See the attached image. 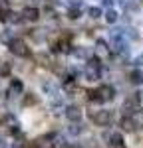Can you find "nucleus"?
<instances>
[{
  "mask_svg": "<svg viewBox=\"0 0 143 148\" xmlns=\"http://www.w3.org/2000/svg\"><path fill=\"white\" fill-rule=\"evenodd\" d=\"M115 97V87L111 85H99L97 89L87 91V99L92 103H107Z\"/></svg>",
  "mask_w": 143,
  "mask_h": 148,
  "instance_id": "f257e3e1",
  "label": "nucleus"
},
{
  "mask_svg": "<svg viewBox=\"0 0 143 148\" xmlns=\"http://www.w3.org/2000/svg\"><path fill=\"white\" fill-rule=\"evenodd\" d=\"M87 116H90V121H92L95 126H109L111 123H113V111H107V109L90 111Z\"/></svg>",
  "mask_w": 143,
  "mask_h": 148,
  "instance_id": "f03ea898",
  "label": "nucleus"
},
{
  "mask_svg": "<svg viewBox=\"0 0 143 148\" xmlns=\"http://www.w3.org/2000/svg\"><path fill=\"white\" fill-rule=\"evenodd\" d=\"M8 47H10V51L16 57H28L30 56V47H28V44L24 42L22 38H14L10 44H8Z\"/></svg>",
  "mask_w": 143,
  "mask_h": 148,
  "instance_id": "7ed1b4c3",
  "label": "nucleus"
},
{
  "mask_svg": "<svg viewBox=\"0 0 143 148\" xmlns=\"http://www.w3.org/2000/svg\"><path fill=\"white\" fill-rule=\"evenodd\" d=\"M50 47H52V51L54 53H64V51H70V34H60L56 40H52V44H50Z\"/></svg>",
  "mask_w": 143,
  "mask_h": 148,
  "instance_id": "20e7f679",
  "label": "nucleus"
},
{
  "mask_svg": "<svg viewBox=\"0 0 143 148\" xmlns=\"http://www.w3.org/2000/svg\"><path fill=\"white\" fill-rule=\"evenodd\" d=\"M64 114H66V119H68L70 123H80L83 113H82V107H80V105H68L66 111H64Z\"/></svg>",
  "mask_w": 143,
  "mask_h": 148,
  "instance_id": "39448f33",
  "label": "nucleus"
},
{
  "mask_svg": "<svg viewBox=\"0 0 143 148\" xmlns=\"http://www.w3.org/2000/svg\"><path fill=\"white\" fill-rule=\"evenodd\" d=\"M28 148H56V142H54V134H44V136H38L32 142V146Z\"/></svg>",
  "mask_w": 143,
  "mask_h": 148,
  "instance_id": "423d86ee",
  "label": "nucleus"
},
{
  "mask_svg": "<svg viewBox=\"0 0 143 148\" xmlns=\"http://www.w3.org/2000/svg\"><path fill=\"white\" fill-rule=\"evenodd\" d=\"M119 126H121L123 132H135V130H137V126H135V123H133L131 114H123L121 121H119Z\"/></svg>",
  "mask_w": 143,
  "mask_h": 148,
  "instance_id": "0eeeda50",
  "label": "nucleus"
},
{
  "mask_svg": "<svg viewBox=\"0 0 143 148\" xmlns=\"http://www.w3.org/2000/svg\"><path fill=\"white\" fill-rule=\"evenodd\" d=\"M22 20L24 22H38L40 20V12H38V8H24L22 10Z\"/></svg>",
  "mask_w": 143,
  "mask_h": 148,
  "instance_id": "6e6552de",
  "label": "nucleus"
},
{
  "mask_svg": "<svg viewBox=\"0 0 143 148\" xmlns=\"http://www.w3.org/2000/svg\"><path fill=\"white\" fill-rule=\"evenodd\" d=\"M22 91H24L22 81H20V79H12L10 81V87H8V95H10V97H20Z\"/></svg>",
  "mask_w": 143,
  "mask_h": 148,
  "instance_id": "1a4fd4ad",
  "label": "nucleus"
},
{
  "mask_svg": "<svg viewBox=\"0 0 143 148\" xmlns=\"http://www.w3.org/2000/svg\"><path fill=\"white\" fill-rule=\"evenodd\" d=\"M107 144L111 148H123V136H121V132H109Z\"/></svg>",
  "mask_w": 143,
  "mask_h": 148,
  "instance_id": "9d476101",
  "label": "nucleus"
},
{
  "mask_svg": "<svg viewBox=\"0 0 143 148\" xmlns=\"http://www.w3.org/2000/svg\"><path fill=\"white\" fill-rule=\"evenodd\" d=\"M131 119H133V123L137 128H143V107H139L137 111H133L131 113Z\"/></svg>",
  "mask_w": 143,
  "mask_h": 148,
  "instance_id": "9b49d317",
  "label": "nucleus"
},
{
  "mask_svg": "<svg viewBox=\"0 0 143 148\" xmlns=\"http://www.w3.org/2000/svg\"><path fill=\"white\" fill-rule=\"evenodd\" d=\"M14 14H12L8 8H0V22H12Z\"/></svg>",
  "mask_w": 143,
  "mask_h": 148,
  "instance_id": "f8f14e48",
  "label": "nucleus"
},
{
  "mask_svg": "<svg viewBox=\"0 0 143 148\" xmlns=\"http://www.w3.org/2000/svg\"><path fill=\"white\" fill-rule=\"evenodd\" d=\"M106 22L107 24H115V22H117V12L113 10V8L106 10Z\"/></svg>",
  "mask_w": 143,
  "mask_h": 148,
  "instance_id": "ddd939ff",
  "label": "nucleus"
},
{
  "mask_svg": "<svg viewBox=\"0 0 143 148\" xmlns=\"http://www.w3.org/2000/svg\"><path fill=\"white\" fill-rule=\"evenodd\" d=\"M131 83H143V71H133L131 73Z\"/></svg>",
  "mask_w": 143,
  "mask_h": 148,
  "instance_id": "4468645a",
  "label": "nucleus"
},
{
  "mask_svg": "<svg viewBox=\"0 0 143 148\" xmlns=\"http://www.w3.org/2000/svg\"><path fill=\"white\" fill-rule=\"evenodd\" d=\"M97 51H99V53H107V51H109V47H107V44L103 40H97Z\"/></svg>",
  "mask_w": 143,
  "mask_h": 148,
  "instance_id": "2eb2a0df",
  "label": "nucleus"
},
{
  "mask_svg": "<svg viewBox=\"0 0 143 148\" xmlns=\"http://www.w3.org/2000/svg\"><path fill=\"white\" fill-rule=\"evenodd\" d=\"M82 130H83V128H82L80 123H72V126H70V132H72V134H80Z\"/></svg>",
  "mask_w": 143,
  "mask_h": 148,
  "instance_id": "dca6fc26",
  "label": "nucleus"
},
{
  "mask_svg": "<svg viewBox=\"0 0 143 148\" xmlns=\"http://www.w3.org/2000/svg\"><path fill=\"white\" fill-rule=\"evenodd\" d=\"M99 14H101V8L99 6H94V8H90V18H99Z\"/></svg>",
  "mask_w": 143,
  "mask_h": 148,
  "instance_id": "f3484780",
  "label": "nucleus"
},
{
  "mask_svg": "<svg viewBox=\"0 0 143 148\" xmlns=\"http://www.w3.org/2000/svg\"><path fill=\"white\" fill-rule=\"evenodd\" d=\"M36 59H38V63L40 65H50V59H48L44 53H40V56H36Z\"/></svg>",
  "mask_w": 143,
  "mask_h": 148,
  "instance_id": "a211bd4d",
  "label": "nucleus"
},
{
  "mask_svg": "<svg viewBox=\"0 0 143 148\" xmlns=\"http://www.w3.org/2000/svg\"><path fill=\"white\" fill-rule=\"evenodd\" d=\"M8 63H6V61H0V75H6V73H8Z\"/></svg>",
  "mask_w": 143,
  "mask_h": 148,
  "instance_id": "6ab92c4d",
  "label": "nucleus"
},
{
  "mask_svg": "<svg viewBox=\"0 0 143 148\" xmlns=\"http://www.w3.org/2000/svg\"><path fill=\"white\" fill-rule=\"evenodd\" d=\"M68 18H70V20H78V18H80V10L72 8V10H70V16H68Z\"/></svg>",
  "mask_w": 143,
  "mask_h": 148,
  "instance_id": "aec40b11",
  "label": "nucleus"
},
{
  "mask_svg": "<svg viewBox=\"0 0 143 148\" xmlns=\"http://www.w3.org/2000/svg\"><path fill=\"white\" fill-rule=\"evenodd\" d=\"M135 63H137V67H143V53L137 57V59H135Z\"/></svg>",
  "mask_w": 143,
  "mask_h": 148,
  "instance_id": "412c9836",
  "label": "nucleus"
},
{
  "mask_svg": "<svg viewBox=\"0 0 143 148\" xmlns=\"http://www.w3.org/2000/svg\"><path fill=\"white\" fill-rule=\"evenodd\" d=\"M68 148H82V146H76V144H72V146H68Z\"/></svg>",
  "mask_w": 143,
  "mask_h": 148,
  "instance_id": "4be33fe9",
  "label": "nucleus"
}]
</instances>
